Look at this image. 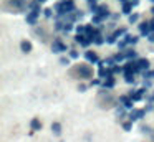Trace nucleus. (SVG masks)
I'll return each instance as SVG.
<instances>
[{
	"label": "nucleus",
	"mask_w": 154,
	"mask_h": 142,
	"mask_svg": "<svg viewBox=\"0 0 154 142\" xmlns=\"http://www.w3.org/2000/svg\"><path fill=\"white\" fill-rule=\"evenodd\" d=\"M70 74L73 78H80V79H88L93 76V69L88 65H76L70 69Z\"/></svg>",
	"instance_id": "nucleus-1"
},
{
	"label": "nucleus",
	"mask_w": 154,
	"mask_h": 142,
	"mask_svg": "<svg viewBox=\"0 0 154 142\" xmlns=\"http://www.w3.org/2000/svg\"><path fill=\"white\" fill-rule=\"evenodd\" d=\"M55 12H57L58 17H63V15H66V13L76 12V10H75V2L73 0H68V2H63V0H61L60 3L55 5Z\"/></svg>",
	"instance_id": "nucleus-2"
},
{
	"label": "nucleus",
	"mask_w": 154,
	"mask_h": 142,
	"mask_svg": "<svg viewBox=\"0 0 154 142\" xmlns=\"http://www.w3.org/2000/svg\"><path fill=\"white\" fill-rule=\"evenodd\" d=\"M98 102H100V107L109 109V107H113V106H114L116 99L113 98V94H111L109 91H101L100 96H98Z\"/></svg>",
	"instance_id": "nucleus-3"
},
{
	"label": "nucleus",
	"mask_w": 154,
	"mask_h": 142,
	"mask_svg": "<svg viewBox=\"0 0 154 142\" xmlns=\"http://www.w3.org/2000/svg\"><path fill=\"white\" fill-rule=\"evenodd\" d=\"M10 5L14 10H25L28 7V3L25 0H7V7Z\"/></svg>",
	"instance_id": "nucleus-4"
},
{
	"label": "nucleus",
	"mask_w": 154,
	"mask_h": 142,
	"mask_svg": "<svg viewBox=\"0 0 154 142\" xmlns=\"http://www.w3.org/2000/svg\"><path fill=\"white\" fill-rule=\"evenodd\" d=\"M51 50H53V53H63V51H66V45L60 38H57L51 43Z\"/></svg>",
	"instance_id": "nucleus-5"
},
{
	"label": "nucleus",
	"mask_w": 154,
	"mask_h": 142,
	"mask_svg": "<svg viewBox=\"0 0 154 142\" xmlns=\"http://www.w3.org/2000/svg\"><path fill=\"white\" fill-rule=\"evenodd\" d=\"M144 114H146V109H133V111L129 112V121L133 122V121H137V119H141V117H144Z\"/></svg>",
	"instance_id": "nucleus-6"
},
{
	"label": "nucleus",
	"mask_w": 154,
	"mask_h": 142,
	"mask_svg": "<svg viewBox=\"0 0 154 142\" xmlns=\"http://www.w3.org/2000/svg\"><path fill=\"white\" fill-rule=\"evenodd\" d=\"M119 102L123 104V107H126V109L133 107V99H131V96H129V94L119 96Z\"/></svg>",
	"instance_id": "nucleus-7"
},
{
	"label": "nucleus",
	"mask_w": 154,
	"mask_h": 142,
	"mask_svg": "<svg viewBox=\"0 0 154 142\" xmlns=\"http://www.w3.org/2000/svg\"><path fill=\"white\" fill-rule=\"evenodd\" d=\"M40 17V12H35V10H32V12L27 13V23H30V25H35L37 23V18Z\"/></svg>",
	"instance_id": "nucleus-8"
},
{
	"label": "nucleus",
	"mask_w": 154,
	"mask_h": 142,
	"mask_svg": "<svg viewBox=\"0 0 154 142\" xmlns=\"http://www.w3.org/2000/svg\"><path fill=\"white\" fill-rule=\"evenodd\" d=\"M75 41L80 43L81 46H88L90 43H93V41H91V40L88 38L86 35H76V36H75Z\"/></svg>",
	"instance_id": "nucleus-9"
},
{
	"label": "nucleus",
	"mask_w": 154,
	"mask_h": 142,
	"mask_svg": "<svg viewBox=\"0 0 154 142\" xmlns=\"http://www.w3.org/2000/svg\"><path fill=\"white\" fill-rule=\"evenodd\" d=\"M144 94H146V89H137V91H134V92H129V96H131L133 101H139V99H143Z\"/></svg>",
	"instance_id": "nucleus-10"
},
{
	"label": "nucleus",
	"mask_w": 154,
	"mask_h": 142,
	"mask_svg": "<svg viewBox=\"0 0 154 142\" xmlns=\"http://www.w3.org/2000/svg\"><path fill=\"white\" fill-rule=\"evenodd\" d=\"M139 32H141V35H149V32H151L149 22H141L139 23Z\"/></svg>",
	"instance_id": "nucleus-11"
},
{
	"label": "nucleus",
	"mask_w": 154,
	"mask_h": 142,
	"mask_svg": "<svg viewBox=\"0 0 154 142\" xmlns=\"http://www.w3.org/2000/svg\"><path fill=\"white\" fill-rule=\"evenodd\" d=\"M85 58H86L90 63H98L100 61V58H98V55L94 51H86L85 53Z\"/></svg>",
	"instance_id": "nucleus-12"
},
{
	"label": "nucleus",
	"mask_w": 154,
	"mask_h": 142,
	"mask_svg": "<svg viewBox=\"0 0 154 142\" xmlns=\"http://www.w3.org/2000/svg\"><path fill=\"white\" fill-rule=\"evenodd\" d=\"M114 84H116V79H114L113 76H109V78H106V79L103 81V88H104V89H111Z\"/></svg>",
	"instance_id": "nucleus-13"
},
{
	"label": "nucleus",
	"mask_w": 154,
	"mask_h": 142,
	"mask_svg": "<svg viewBox=\"0 0 154 142\" xmlns=\"http://www.w3.org/2000/svg\"><path fill=\"white\" fill-rule=\"evenodd\" d=\"M137 68H139V71H144V69H147V68H149V61H147L146 58L137 59Z\"/></svg>",
	"instance_id": "nucleus-14"
},
{
	"label": "nucleus",
	"mask_w": 154,
	"mask_h": 142,
	"mask_svg": "<svg viewBox=\"0 0 154 142\" xmlns=\"http://www.w3.org/2000/svg\"><path fill=\"white\" fill-rule=\"evenodd\" d=\"M20 50H22L23 53H30V51H32V43L27 41V40H23V41L20 43Z\"/></svg>",
	"instance_id": "nucleus-15"
},
{
	"label": "nucleus",
	"mask_w": 154,
	"mask_h": 142,
	"mask_svg": "<svg viewBox=\"0 0 154 142\" xmlns=\"http://www.w3.org/2000/svg\"><path fill=\"white\" fill-rule=\"evenodd\" d=\"M124 41H126V45H134V43H137V36L136 35H124Z\"/></svg>",
	"instance_id": "nucleus-16"
},
{
	"label": "nucleus",
	"mask_w": 154,
	"mask_h": 142,
	"mask_svg": "<svg viewBox=\"0 0 154 142\" xmlns=\"http://www.w3.org/2000/svg\"><path fill=\"white\" fill-rule=\"evenodd\" d=\"M133 7H134L133 2H124V3H123V13L131 15V10H133Z\"/></svg>",
	"instance_id": "nucleus-17"
},
{
	"label": "nucleus",
	"mask_w": 154,
	"mask_h": 142,
	"mask_svg": "<svg viewBox=\"0 0 154 142\" xmlns=\"http://www.w3.org/2000/svg\"><path fill=\"white\" fill-rule=\"evenodd\" d=\"M30 127H32V131H40V129H42V122L38 121L37 117H35V119H32V122H30Z\"/></svg>",
	"instance_id": "nucleus-18"
},
{
	"label": "nucleus",
	"mask_w": 154,
	"mask_h": 142,
	"mask_svg": "<svg viewBox=\"0 0 154 142\" xmlns=\"http://www.w3.org/2000/svg\"><path fill=\"white\" fill-rule=\"evenodd\" d=\"M51 131H53L55 135H60L61 134V124L60 122H53V124H51Z\"/></svg>",
	"instance_id": "nucleus-19"
},
{
	"label": "nucleus",
	"mask_w": 154,
	"mask_h": 142,
	"mask_svg": "<svg viewBox=\"0 0 154 142\" xmlns=\"http://www.w3.org/2000/svg\"><path fill=\"white\" fill-rule=\"evenodd\" d=\"M124 56H126V58L131 61V58H136V56H137V53L134 51L133 48H129V50H126V51H124Z\"/></svg>",
	"instance_id": "nucleus-20"
},
{
	"label": "nucleus",
	"mask_w": 154,
	"mask_h": 142,
	"mask_svg": "<svg viewBox=\"0 0 154 142\" xmlns=\"http://www.w3.org/2000/svg\"><path fill=\"white\" fill-rule=\"evenodd\" d=\"M103 38H104V36H103V35H101V33H100V32H98V33H96V35H94V38H93V41H94V43H96V45H103V43H104V40H103Z\"/></svg>",
	"instance_id": "nucleus-21"
},
{
	"label": "nucleus",
	"mask_w": 154,
	"mask_h": 142,
	"mask_svg": "<svg viewBox=\"0 0 154 142\" xmlns=\"http://www.w3.org/2000/svg\"><path fill=\"white\" fill-rule=\"evenodd\" d=\"M111 35H113L114 38H118V36H121V35H126V28H118V30H114Z\"/></svg>",
	"instance_id": "nucleus-22"
},
{
	"label": "nucleus",
	"mask_w": 154,
	"mask_h": 142,
	"mask_svg": "<svg viewBox=\"0 0 154 142\" xmlns=\"http://www.w3.org/2000/svg\"><path fill=\"white\" fill-rule=\"evenodd\" d=\"M71 28H73L71 22H65V23H63V32H65V33H66V32H70Z\"/></svg>",
	"instance_id": "nucleus-23"
},
{
	"label": "nucleus",
	"mask_w": 154,
	"mask_h": 142,
	"mask_svg": "<svg viewBox=\"0 0 154 142\" xmlns=\"http://www.w3.org/2000/svg\"><path fill=\"white\" fill-rule=\"evenodd\" d=\"M129 23H136L137 20H139V15H137V13H133V15H129Z\"/></svg>",
	"instance_id": "nucleus-24"
},
{
	"label": "nucleus",
	"mask_w": 154,
	"mask_h": 142,
	"mask_svg": "<svg viewBox=\"0 0 154 142\" xmlns=\"http://www.w3.org/2000/svg\"><path fill=\"white\" fill-rule=\"evenodd\" d=\"M113 58H114V61L118 63V61H121V59H124L126 56H124V51H123V53H118V55H114Z\"/></svg>",
	"instance_id": "nucleus-25"
},
{
	"label": "nucleus",
	"mask_w": 154,
	"mask_h": 142,
	"mask_svg": "<svg viewBox=\"0 0 154 142\" xmlns=\"http://www.w3.org/2000/svg\"><path fill=\"white\" fill-rule=\"evenodd\" d=\"M131 127H133V122H131V121H126V122H123V129H124V131H129Z\"/></svg>",
	"instance_id": "nucleus-26"
},
{
	"label": "nucleus",
	"mask_w": 154,
	"mask_h": 142,
	"mask_svg": "<svg viewBox=\"0 0 154 142\" xmlns=\"http://www.w3.org/2000/svg\"><path fill=\"white\" fill-rule=\"evenodd\" d=\"M124 79H126V83H134V74H124Z\"/></svg>",
	"instance_id": "nucleus-27"
},
{
	"label": "nucleus",
	"mask_w": 154,
	"mask_h": 142,
	"mask_svg": "<svg viewBox=\"0 0 154 142\" xmlns=\"http://www.w3.org/2000/svg\"><path fill=\"white\" fill-rule=\"evenodd\" d=\"M43 15H45V17H48V18H50V17L53 15V10H51V8H45V10H43Z\"/></svg>",
	"instance_id": "nucleus-28"
},
{
	"label": "nucleus",
	"mask_w": 154,
	"mask_h": 142,
	"mask_svg": "<svg viewBox=\"0 0 154 142\" xmlns=\"http://www.w3.org/2000/svg\"><path fill=\"white\" fill-rule=\"evenodd\" d=\"M78 56H80V53H78V51H76V50H71V51H70V58H73V59H76V58H78Z\"/></svg>",
	"instance_id": "nucleus-29"
},
{
	"label": "nucleus",
	"mask_w": 154,
	"mask_h": 142,
	"mask_svg": "<svg viewBox=\"0 0 154 142\" xmlns=\"http://www.w3.org/2000/svg\"><path fill=\"white\" fill-rule=\"evenodd\" d=\"M141 132H144V134H149V132H151L149 125H141Z\"/></svg>",
	"instance_id": "nucleus-30"
},
{
	"label": "nucleus",
	"mask_w": 154,
	"mask_h": 142,
	"mask_svg": "<svg viewBox=\"0 0 154 142\" xmlns=\"http://www.w3.org/2000/svg\"><path fill=\"white\" fill-rule=\"evenodd\" d=\"M90 84H91V86H100V84H103V83H101L100 79H91Z\"/></svg>",
	"instance_id": "nucleus-31"
},
{
	"label": "nucleus",
	"mask_w": 154,
	"mask_h": 142,
	"mask_svg": "<svg viewBox=\"0 0 154 142\" xmlns=\"http://www.w3.org/2000/svg\"><path fill=\"white\" fill-rule=\"evenodd\" d=\"M60 63H61V65H70V59L65 58V56H61V58H60Z\"/></svg>",
	"instance_id": "nucleus-32"
},
{
	"label": "nucleus",
	"mask_w": 154,
	"mask_h": 142,
	"mask_svg": "<svg viewBox=\"0 0 154 142\" xmlns=\"http://www.w3.org/2000/svg\"><path fill=\"white\" fill-rule=\"evenodd\" d=\"M85 89H86V86H85V84H80V86H78V91H81V92H83Z\"/></svg>",
	"instance_id": "nucleus-33"
},
{
	"label": "nucleus",
	"mask_w": 154,
	"mask_h": 142,
	"mask_svg": "<svg viewBox=\"0 0 154 142\" xmlns=\"http://www.w3.org/2000/svg\"><path fill=\"white\" fill-rule=\"evenodd\" d=\"M149 25H151V30H154V18L151 20V22H149Z\"/></svg>",
	"instance_id": "nucleus-34"
},
{
	"label": "nucleus",
	"mask_w": 154,
	"mask_h": 142,
	"mask_svg": "<svg viewBox=\"0 0 154 142\" xmlns=\"http://www.w3.org/2000/svg\"><path fill=\"white\" fill-rule=\"evenodd\" d=\"M149 41H151V43H154V35H149Z\"/></svg>",
	"instance_id": "nucleus-35"
},
{
	"label": "nucleus",
	"mask_w": 154,
	"mask_h": 142,
	"mask_svg": "<svg viewBox=\"0 0 154 142\" xmlns=\"http://www.w3.org/2000/svg\"><path fill=\"white\" fill-rule=\"evenodd\" d=\"M35 2H38V3H43V2H45V0H35Z\"/></svg>",
	"instance_id": "nucleus-36"
},
{
	"label": "nucleus",
	"mask_w": 154,
	"mask_h": 142,
	"mask_svg": "<svg viewBox=\"0 0 154 142\" xmlns=\"http://www.w3.org/2000/svg\"><path fill=\"white\" fill-rule=\"evenodd\" d=\"M151 13H152V15H154V7H152V8H151Z\"/></svg>",
	"instance_id": "nucleus-37"
},
{
	"label": "nucleus",
	"mask_w": 154,
	"mask_h": 142,
	"mask_svg": "<svg viewBox=\"0 0 154 142\" xmlns=\"http://www.w3.org/2000/svg\"><path fill=\"white\" fill-rule=\"evenodd\" d=\"M121 2H123V3H124V2H126V0H121Z\"/></svg>",
	"instance_id": "nucleus-38"
},
{
	"label": "nucleus",
	"mask_w": 154,
	"mask_h": 142,
	"mask_svg": "<svg viewBox=\"0 0 154 142\" xmlns=\"http://www.w3.org/2000/svg\"><path fill=\"white\" fill-rule=\"evenodd\" d=\"M151 2H152V3H154V0H151Z\"/></svg>",
	"instance_id": "nucleus-39"
}]
</instances>
